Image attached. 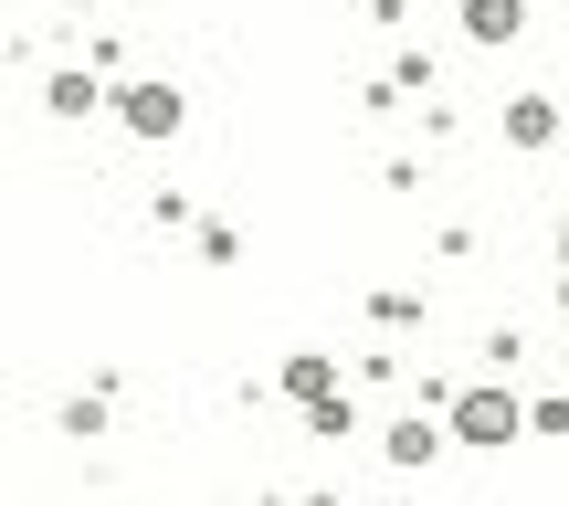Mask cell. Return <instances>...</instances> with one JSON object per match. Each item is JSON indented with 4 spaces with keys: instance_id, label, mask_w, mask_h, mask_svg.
Returning a JSON list of instances; mask_svg holds the SVG:
<instances>
[{
    "instance_id": "cell-1",
    "label": "cell",
    "mask_w": 569,
    "mask_h": 506,
    "mask_svg": "<svg viewBox=\"0 0 569 506\" xmlns=\"http://www.w3.org/2000/svg\"><path fill=\"white\" fill-rule=\"evenodd\" d=\"M453 433H465V444H517V401H507V390H465Z\"/></svg>"
},
{
    "instance_id": "cell-2",
    "label": "cell",
    "mask_w": 569,
    "mask_h": 506,
    "mask_svg": "<svg viewBox=\"0 0 569 506\" xmlns=\"http://www.w3.org/2000/svg\"><path fill=\"white\" fill-rule=\"evenodd\" d=\"M117 117L138 127V138H169V127H180V96H169V85H127V96H117Z\"/></svg>"
},
{
    "instance_id": "cell-3",
    "label": "cell",
    "mask_w": 569,
    "mask_h": 506,
    "mask_svg": "<svg viewBox=\"0 0 569 506\" xmlns=\"http://www.w3.org/2000/svg\"><path fill=\"white\" fill-rule=\"evenodd\" d=\"M465 32L475 42H507L517 32V0H465Z\"/></svg>"
},
{
    "instance_id": "cell-4",
    "label": "cell",
    "mask_w": 569,
    "mask_h": 506,
    "mask_svg": "<svg viewBox=\"0 0 569 506\" xmlns=\"http://www.w3.org/2000/svg\"><path fill=\"white\" fill-rule=\"evenodd\" d=\"M559 296H569V285H559Z\"/></svg>"
}]
</instances>
